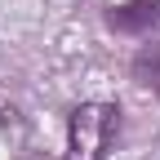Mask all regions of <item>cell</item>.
I'll list each match as a JSON object with an SVG mask.
<instances>
[{"label":"cell","instance_id":"1","mask_svg":"<svg viewBox=\"0 0 160 160\" xmlns=\"http://www.w3.org/2000/svg\"><path fill=\"white\" fill-rule=\"evenodd\" d=\"M120 129V111L111 102H80L67 120V160H102Z\"/></svg>","mask_w":160,"mask_h":160},{"label":"cell","instance_id":"2","mask_svg":"<svg viewBox=\"0 0 160 160\" xmlns=\"http://www.w3.org/2000/svg\"><path fill=\"white\" fill-rule=\"evenodd\" d=\"M107 22L129 36H151V31H160V0H129V5L107 13Z\"/></svg>","mask_w":160,"mask_h":160}]
</instances>
